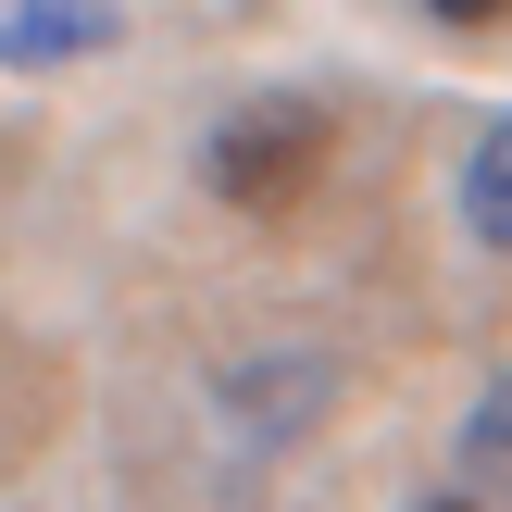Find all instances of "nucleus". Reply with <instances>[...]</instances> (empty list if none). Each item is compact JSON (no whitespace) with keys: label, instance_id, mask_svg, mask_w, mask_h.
Masks as SVG:
<instances>
[{"label":"nucleus","instance_id":"nucleus-5","mask_svg":"<svg viewBox=\"0 0 512 512\" xmlns=\"http://www.w3.org/2000/svg\"><path fill=\"white\" fill-rule=\"evenodd\" d=\"M425 13H450V25H500L512 0H425Z\"/></svg>","mask_w":512,"mask_h":512},{"label":"nucleus","instance_id":"nucleus-3","mask_svg":"<svg viewBox=\"0 0 512 512\" xmlns=\"http://www.w3.org/2000/svg\"><path fill=\"white\" fill-rule=\"evenodd\" d=\"M463 225H475L488 250H512V113L463 150Z\"/></svg>","mask_w":512,"mask_h":512},{"label":"nucleus","instance_id":"nucleus-2","mask_svg":"<svg viewBox=\"0 0 512 512\" xmlns=\"http://www.w3.org/2000/svg\"><path fill=\"white\" fill-rule=\"evenodd\" d=\"M113 50V0H0V63H75Z\"/></svg>","mask_w":512,"mask_h":512},{"label":"nucleus","instance_id":"nucleus-4","mask_svg":"<svg viewBox=\"0 0 512 512\" xmlns=\"http://www.w3.org/2000/svg\"><path fill=\"white\" fill-rule=\"evenodd\" d=\"M463 475H475L488 500H512V375L475 388V413H463Z\"/></svg>","mask_w":512,"mask_h":512},{"label":"nucleus","instance_id":"nucleus-1","mask_svg":"<svg viewBox=\"0 0 512 512\" xmlns=\"http://www.w3.org/2000/svg\"><path fill=\"white\" fill-rule=\"evenodd\" d=\"M325 163H338V113L300 100V88L238 100V113H213V138H200V175H213L225 213H288V200H313Z\"/></svg>","mask_w":512,"mask_h":512},{"label":"nucleus","instance_id":"nucleus-6","mask_svg":"<svg viewBox=\"0 0 512 512\" xmlns=\"http://www.w3.org/2000/svg\"><path fill=\"white\" fill-rule=\"evenodd\" d=\"M425 512H488V500H425Z\"/></svg>","mask_w":512,"mask_h":512}]
</instances>
